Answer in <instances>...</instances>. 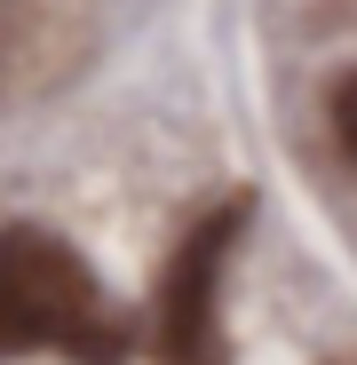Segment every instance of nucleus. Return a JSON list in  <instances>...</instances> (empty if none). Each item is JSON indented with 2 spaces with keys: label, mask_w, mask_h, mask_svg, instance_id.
Returning a JSON list of instances; mask_svg holds the SVG:
<instances>
[{
  "label": "nucleus",
  "mask_w": 357,
  "mask_h": 365,
  "mask_svg": "<svg viewBox=\"0 0 357 365\" xmlns=\"http://www.w3.org/2000/svg\"><path fill=\"white\" fill-rule=\"evenodd\" d=\"M333 143H341V159L357 167V72L333 88Z\"/></svg>",
  "instance_id": "7ed1b4c3"
},
{
  "label": "nucleus",
  "mask_w": 357,
  "mask_h": 365,
  "mask_svg": "<svg viewBox=\"0 0 357 365\" xmlns=\"http://www.w3.org/2000/svg\"><path fill=\"white\" fill-rule=\"evenodd\" d=\"M16 349H64L72 365L128 357V326L103 310L95 270L56 230H32V222L0 230V357Z\"/></svg>",
  "instance_id": "f257e3e1"
},
{
  "label": "nucleus",
  "mask_w": 357,
  "mask_h": 365,
  "mask_svg": "<svg viewBox=\"0 0 357 365\" xmlns=\"http://www.w3.org/2000/svg\"><path fill=\"white\" fill-rule=\"evenodd\" d=\"M247 230V199H222L207 222H191V238L175 247L167 286H159V357L167 365H222V326H214V294H222V262Z\"/></svg>",
  "instance_id": "f03ea898"
}]
</instances>
